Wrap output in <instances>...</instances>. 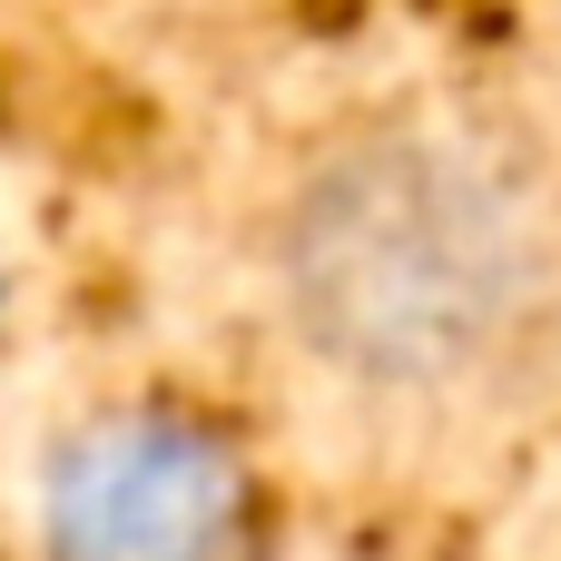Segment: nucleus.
<instances>
[{"instance_id": "f03ea898", "label": "nucleus", "mask_w": 561, "mask_h": 561, "mask_svg": "<svg viewBox=\"0 0 561 561\" xmlns=\"http://www.w3.org/2000/svg\"><path fill=\"white\" fill-rule=\"evenodd\" d=\"M247 463L197 414H99L39 473L49 561H237Z\"/></svg>"}, {"instance_id": "f257e3e1", "label": "nucleus", "mask_w": 561, "mask_h": 561, "mask_svg": "<svg viewBox=\"0 0 561 561\" xmlns=\"http://www.w3.org/2000/svg\"><path fill=\"white\" fill-rule=\"evenodd\" d=\"M276 286L296 335L355 385H463L533 335L552 237L473 138L375 128L296 187Z\"/></svg>"}]
</instances>
